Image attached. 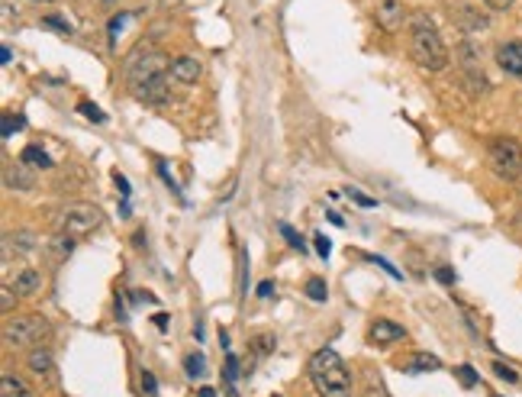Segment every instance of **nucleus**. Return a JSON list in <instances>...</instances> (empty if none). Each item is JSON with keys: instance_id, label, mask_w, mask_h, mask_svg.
I'll list each match as a JSON object with an SVG mask.
<instances>
[{"instance_id": "nucleus-30", "label": "nucleus", "mask_w": 522, "mask_h": 397, "mask_svg": "<svg viewBox=\"0 0 522 397\" xmlns=\"http://www.w3.org/2000/svg\"><path fill=\"white\" fill-rule=\"evenodd\" d=\"M313 243H316V252H320V255H322V258H329V252H332V243H329V239H326V236H322V233H320V236H316V239H313Z\"/></svg>"}, {"instance_id": "nucleus-26", "label": "nucleus", "mask_w": 522, "mask_h": 397, "mask_svg": "<svg viewBox=\"0 0 522 397\" xmlns=\"http://www.w3.org/2000/svg\"><path fill=\"white\" fill-rule=\"evenodd\" d=\"M77 110H81L87 120H94V123H104V120H107L104 113H100V107L97 104H87V100H81V104H77Z\"/></svg>"}, {"instance_id": "nucleus-8", "label": "nucleus", "mask_w": 522, "mask_h": 397, "mask_svg": "<svg viewBox=\"0 0 522 397\" xmlns=\"http://www.w3.org/2000/svg\"><path fill=\"white\" fill-rule=\"evenodd\" d=\"M26 365H29V371H33L39 381H45V384L58 381V369H55V359H52L49 349H33L29 359H26Z\"/></svg>"}, {"instance_id": "nucleus-20", "label": "nucleus", "mask_w": 522, "mask_h": 397, "mask_svg": "<svg viewBox=\"0 0 522 397\" xmlns=\"http://www.w3.org/2000/svg\"><path fill=\"white\" fill-rule=\"evenodd\" d=\"M249 346H251V352L261 359V356H268V352H274L278 342H274L271 333H255V336H249Z\"/></svg>"}, {"instance_id": "nucleus-10", "label": "nucleus", "mask_w": 522, "mask_h": 397, "mask_svg": "<svg viewBox=\"0 0 522 397\" xmlns=\"http://www.w3.org/2000/svg\"><path fill=\"white\" fill-rule=\"evenodd\" d=\"M374 20H377V26L381 29L397 33V29L403 26V4H400V0H377Z\"/></svg>"}, {"instance_id": "nucleus-4", "label": "nucleus", "mask_w": 522, "mask_h": 397, "mask_svg": "<svg viewBox=\"0 0 522 397\" xmlns=\"http://www.w3.org/2000/svg\"><path fill=\"white\" fill-rule=\"evenodd\" d=\"M100 223H104V213L94 203H68L58 216V233L68 239H84L91 236Z\"/></svg>"}, {"instance_id": "nucleus-1", "label": "nucleus", "mask_w": 522, "mask_h": 397, "mask_svg": "<svg viewBox=\"0 0 522 397\" xmlns=\"http://www.w3.org/2000/svg\"><path fill=\"white\" fill-rule=\"evenodd\" d=\"M168 75H171V62L158 49H139L136 55L126 58V81H129V91L139 104H165L168 94H171Z\"/></svg>"}, {"instance_id": "nucleus-16", "label": "nucleus", "mask_w": 522, "mask_h": 397, "mask_svg": "<svg viewBox=\"0 0 522 397\" xmlns=\"http://www.w3.org/2000/svg\"><path fill=\"white\" fill-rule=\"evenodd\" d=\"M10 287H13L16 297H33V294L42 287V275H39V268H23V272L16 275V281H13Z\"/></svg>"}, {"instance_id": "nucleus-34", "label": "nucleus", "mask_w": 522, "mask_h": 397, "mask_svg": "<svg viewBox=\"0 0 522 397\" xmlns=\"http://www.w3.org/2000/svg\"><path fill=\"white\" fill-rule=\"evenodd\" d=\"M123 23H126V16H113L110 20V42H116V33L123 29Z\"/></svg>"}, {"instance_id": "nucleus-18", "label": "nucleus", "mask_w": 522, "mask_h": 397, "mask_svg": "<svg viewBox=\"0 0 522 397\" xmlns=\"http://www.w3.org/2000/svg\"><path fill=\"white\" fill-rule=\"evenodd\" d=\"M20 252V255H26V252H33L36 249V236L33 233H16V236H7V245H4V255H10V252Z\"/></svg>"}, {"instance_id": "nucleus-3", "label": "nucleus", "mask_w": 522, "mask_h": 397, "mask_svg": "<svg viewBox=\"0 0 522 397\" xmlns=\"http://www.w3.org/2000/svg\"><path fill=\"white\" fill-rule=\"evenodd\" d=\"M410 55L423 71H445L448 68L445 42H442L435 23L425 14H413V20H410Z\"/></svg>"}, {"instance_id": "nucleus-15", "label": "nucleus", "mask_w": 522, "mask_h": 397, "mask_svg": "<svg viewBox=\"0 0 522 397\" xmlns=\"http://www.w3.org/2000/svg\"><path fill=\"white\" fill-rule=\"evenodd\" d=\"M0 397H39V394H36L20 375L4 371V375H0Z\"/></svg>"}, {"instance_id": "nucleus-42", "label": "nucleus", "mask_w": 522, "mask_h": 397, "mask_svg": "<svg viewBox=\"0 0 522 397\" xmlns=\"http://www.w3.org/2000/svg\"><path fill=\"white\" fill-rule=\"evenodd\" d=\"M36 4H52V0H36Z\"/></svg>"}, {"instance_id": "nucleus-23", "label": "nucleus", "mask_w": 522, "mask_h": 397, "mask_svg": "<svg viewBox=\"0 0 522 397\" xmlns=\"http://www.w3.org/2000/svg\"><path fill=\"white\" fill-rule=\"evenodd\" d=\"M23 126H26V120H23V117H13V113H4V126H0V129H4V139H10V136H13L16 129H23Z\"/></svg>"}, {"instance_id": "nucleus-41", "label": "nucleus", "mask_w": 522, "mask_h": 397, "mask_svg": "<svg viewBox=\"0 0 522 397\" xmlns=\"http://www.w3.org/2000/svg\"><path fill=\"white\" fill-rule=\"evenodd\" d=\"M197 397H216V391L213 388H200V391H197Z\"/></svg>"}, {"instance_id": "nucleus-29", "label": "nucleus", "mask_w": 522, "mask_h": 397, "mask_svg": "<svg viewBox=\"0 0 522 397\" xmlns=\"http://www.w3.org/2000/svg\"><path fill=\"white\" fill-rule=\"evenodd\" d=\"M348 197H352V201H355L358 207H377V201H374V197H364L358 188H348Z\"/></svg>"}, {"instance_id": "nucleus-11", "label": "nucleus", "mask_w": 522, "mask_h": 397, "mask_svg": "<svg viewBox=\"0 0 522 397\" xmlns=\"http://www.w3.org/2000/svg\"><path fill=\"white\" fill-rule=\"evenodd\" d=\"M496 65L506 75L522 78V42H503L500 49H496Z\"/></svg>"}, {"instance_id": "nucleus-6", "label": "nucleus", "mask_w": 522, "mask_h": 397, "mask_svg": "<svg viewBox=\"0 0 522 397\" xmlns=\"http://www.w3.org/2000/svg\"><path fill=\"white\" fill-rule=\"evenodd\" d=\"M45 333H49V323L42 320V317H10L4 323V346H10V349L36 346V342H42Z\"/></svg>"}, {"instance_id": "nucleus-2", "label": "nucleus", "mask_w": 522, "mask_h": 397, "mask_svg": "<svg viewBox=\"0 0 522 397\" xmlns=\"http://www.w3.org/2000/svg\"><path fill=\"white\" fill-rule=\"evenodd\" d=\"M310 381L320 397H352V371L335 349H320L310 356Z\"/></svg>"}, {"instance_id": "nucleus-7", "label": "nucleus", "mask_w": 522, "mask_h": 397, "mask_svg": "<svg viewBox=\"0 0 522 397\" xmlns=\"http://www.w3.org/2000/svg\"><path fill=\"white\" fill-rule=\"evenodd\" d=\"M458 65H461V75H464V81L471 84V91L474 94H484L490 88L487 84V75H484V68H481V52L474 49L471 42H461L458 46Z\"/></svg>"}, {"instance_id": "nucleus-9", "label": "nucleus", "mask_w": 522, "mask_h": 397, "mask_svg": "<svg viewBox=\"0 0 522 397\" xmlns=\"http://www.w3.org/2000/svg\"><path fill=\"white\" fill-rule=\"evenodd\" d=\"M368 339L374 342V346H393V342L406 339V329L400 327V323H393V320L377 317V320L368 327Z\"/></svg>"}, {"instance_id": "nucleus-17", "label": "nucleus", "mask_w": 522, "mask_h": 397, "mask_svg": "<svg viewBox=\"0 0 522 397\" xmlns=\"http://www.w3.org/2000/svg\"><path fill=\"white\" fill-rule=\"evenodd\" d=\"M442 369V359L439 356H429V352H416L403 362V371L410 375H423V371H439Z\"/></svg>"}, {"instance_id": "nucleus-19", "label": "nucleus", "mask_w": 522, "mask_h": 397, "mask_svg": "<svg viewBox=\"0 0 522 397\" xmlns=\"http://www.w3.org/2000/svg\"><path fill=\"white\" fill-rule=\"evenodd\" d=\"M20 162L23 165H29V168H52L49 152H45L42 146H26L23 149V155H20Z\"/></svg>"}, {"instance_id": "nucleus-39", "label": "nucleus", "mask_w": 522, "mask_h": 397, "mask_svg": "<svg viewBox=\"0 0 522 397\" xmlns=\"http://www.w3.org/2000/svg\"><path fill=\"white\" fill-rule=\"evenodd\" d=\"M326 216H329V223H335V226H345V220H342V216H339V213H335V210H329V213H326Z\"/></svg>"}, {"instance_id": "nucleus-25", "label": "nucleus", "mask_w": 522, "mask_h": 397, "mask_svg": "<svg viewBox=\"0 0 522 397\" xmlns=\"http://www.w3.org/2000/svg\"><path fill=\"white\" fill-rule=\"evenodd\" d=\"M494 375L500 378V381H509V384L519 381V371L509 369V365H503V362H494Z\"/></svg>"}, {"instance_id": "nucleus-32", "label": "nucleus", "mask_w": 522, "mask_h": 397, "mask_svg": "<svg viewBox=\"0 0 522 397\" xmlns=\"http://www.w3.org/2000/svg\"><path fill=\"white\" fill-rule=\"evenodd\" d=\"M435 278H439L442 285H455V272H452V268H435Z\"/></svg>"}, {"instance_id": "nucleus-27", "label": "nucleus", "mask_w": 522, "mask_h": 397, "mask_svg": "<svg viewBox=\"0 0 522 397\" xmlns=\"http://www.w3.org/2000/svg\"><path fill=\"white\" fill-rule=\"evenodd\" d=\"M281 236H284V239H287V243H290V245H293V249H300V252L307 249V243H303V239H300V236H297V233H293V226L281 223Z\"/></svg>"}, {"instance_id": "nucleus-28", "label": "nucleus", "mask_w": 522, "mask_h": 397, "mask_svg": "<svg viewBox=\"0 0 522 397\" xmlns=\"http://www.w3.org/2000/svg\"><path fill=\"white\" fill-rule=\"evenodd\" d=\"M142 391H146V397H158V381L152 371H142Z\"/></svg>"}, {"instance_id": "nucleus-22", "label": "nucleus", "mask_w": 522, "mask_h": 397, "mask_svg": "<svg viewBox=\"0 0 522 397\" xmlns=\"http://www.w3.org/2000/svg\"><path fill=\"white\" fill-rule=\"evenodd\" d=\"M307 294H310V300H326L329 297L326 281H322V278H310L307 281Z\"/></svg>"}, {"instance_id": "nucleus-14", "label": "nucleus", "mask_w": 522, "mask_h": 397, "mask_svg": "<svg viewBox=\"0 0 522 397\" xmlns=\"http://www.w3.org/2000/svg\"><path fill=\"white\" fill-rule=\"evenodd\" d=\"M29 165H7L4 168V184H7L10 191H33V184H36V178L26 171Z\"/></svg>"}, {"instance_id": "nucleus-21", "label": "nucleus", "mask_w": 522, "mask_h": 397, "mask_svg": "<svg viewBox=\"0 0 522 397\" xmlns=\"http://www.w3.org/2000/svg\"><path fill=\"white\" fill-rule=\"evenodd\" d=\"M184 371H187V378H194V381L203 378L207 375V359H203L200 352H190V356L184 359Z\"/></svg>"}, {"instance_id": "nucleus-31", "label": "nucleus", "mask_w": 522, "mask_h": 397, "mask_svg": "<svg viewBox=\"0 0 522 397\" xmlns=\"http://www.w3.org/2000/svg\"><path fill=\"white\" fill-rule=\"evenodd\" d=\"M45 26H55V29H62L65 36L71 33V23H68V20H58V16H45Z\"/></svg>"}, {"instance_id": "nucleus-37", "label": "nucleus", "mask_w": 522, "mask_h": 397, "mask_svg": "<svg viewBox=\"0 0 522 397\" xmlns=\"http://www.w3.org/2000/svg\"><path fill=\"white\" fill-rule=\"evenodd\" d=\"M0 307H4V310H10V307H13V287H4V297H0Z\"/></svg>"}, {"instance_id": "nucleus-33", "label": "nucleus", "mask_w": 522, "mask_h": 397, "mask_svg": "<svg viewBox=\"0 0 522 397\" xmlns=\"http://www.w3.org/2000/svg\"><path fill=\"white\" fill-rule=\"evenodd\" d=\"M113 178H116V184H119V194H123V201H129V194H133V191H129V181H126L123 174H113Z\"/></svg>"}, {"instance_id": "nucleus-24", "label": "nucleus", "mask_w": 522, "mask_h": 397, "mask_svg": "<svg viewBox=\"0 0 522 397\" xmlns=\"http://www.w3.org/2000/svg\"><path fill=\"white\" fill-rule=\"evenodd\" d=\"M455 375H458V381L464 384V388H477V381H481V375H477L471 365H458V371H455Z\"/></svg>"}, {"instance_id": "nucleus-35", "label": "nucleus", "mask_w": 522, "mask_h": 397, "mask_svg": "<svg viewBox=\"0 0 522 397\" xmlns=\"http://www.w3.org/2000/svg\"><path fill=\"white\" fill-rule=\"evenodd\" d=\"M484 4H487L490 10H509L513 7V0H484Z\"/></svg>"}, {"instance_id": "nucleus-5", "label": "nucleus", "mask_w": 522, "mask_h": 397, "mask_svg": "<svg viewBox=\"0 0 522 397\" xmlns=\"http://www.w3.org/2000/svg\"><path fill=\"white\" fill-rule=\"evenodd\" d=\"M487 162L500 178L506 181H519L522 178V146L509 136H496L487 146Z\"/></svg>"}, {"instance_id": "nucleus-38", "label": "nucleus", "mask_w": 522, "mask_h": 397, "mask_svg": "<svg viewBox=\"0 0 522 397\" xmlns=\"http://www.w3.org/2000/svg\"><path fill=\"white\" fill-rule=\"evenodd\" d=\"M271 294H274L271 281H261V285H258V297H271Z\"/></svg>"}, {"instance_id": "nucleus-13", "label": "nucleus", "mask_w": 522, "mask_h": 397, "mask_svg": "<svg viewBox=\"0 0 522 397\" xmlns=\"http://www.w3.org/2000/svg\"><path fill=\"white\" fill-rule=\"evenodd\" d=\"M455 23H458L461 33H467V36H471V33H481V29H487V26H490L487 16H484L481 10L467 7V4H464V7L455 10Z\"/></svg>"}, {"instance_id": "nucleus-36", "label": "nucleus", "mask_w": 522, "mask_h": 397, "mask_svg": "<svg viewBox=\"0 0 522 397\" xmlns=\"http://www.w3.org/2000/svg\"><path fill=\"white\" fill-rule=\"evenodd\" d=\"M374 262H377V265H381V268H384V272H387V275H390V278H400V272H397V268H393V265H390V262H387V258H374Z\"/></svg>"}, {"instance_id": "nucleus-12", "label": "nucleus", "mask_w": 522, "mask_h": 397, "mask_svg": "<svg viewBox=\"0 0 522 397\" xmlns=\"http://www.w3.org/2000/svg\"><path fill=\"white\" fill-rule=\"evenodd\" d=\"M200 62H197L194 55H178L171 62V78L178 84H197V78H200Z\"/></svg>"}, {"instance_id": "nucleus-40", "label": "nucleus", "mask_w": 522, "mask_h": 397, "mask_svg": "<svg viewBox=\"0 0 522 397\" xmlns=\"http://www.w3.org/2000/svg\"><path fill=\"white\" fill-rule=\"evenodd\" d=\"M155 327L165 329V327H168V317H165V314H158V317H155Z\"/></svg>"}]
</instances>
